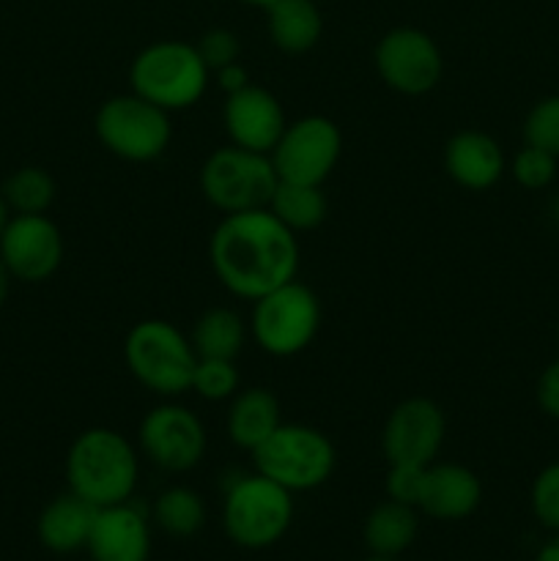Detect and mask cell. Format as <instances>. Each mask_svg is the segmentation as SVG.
I'll list each match as a JSON object with an SVG mask.
<instances>
[{
    "instance_id": "cell-19",
    "label": "cell",
    "mask_w": 559,
    "mask_h": 561,
    "mask_svg": "<svg viewBox=\"0 0 559 561\" xmlns=\"http://www.w3.org/2000/svg\"><path fill=\"white\" fill-rule=\"evenodd\" d=\"M280 425H283V405L272 389L252 387L230 398L225 427L230 442L244 453H255Z\"/></svg>"
},
{
    "instance_id": "cell-28",
    "label": "cell",
    "mask_w": 559,
    "mask_h": 561,
    "mask_svg": "<svg viewBox=\"0 0 559 561\" xmlns=\"http://www.w3.org/2000/svg\"><path fill=\"white\" fill-rule=\"evenodd\" d=\"M526 146H535L559 159V93L540 99L526 113L524 121Z\"/></svg>"
},
{
    "instance_id": "cell-16",
    "label": "cell",
    "mask_w": 559,
    "mask_h": 561,
    "mask_svg": "<svg viewBox=\"0 0 559 561\" xmlns=\"http://www.w3.org/2000/svg\"><path fill=\"white\" fill-rule=\"evenodd\" d=\"M91 561H148L151 557V529L148 515L137 504L121 502L102 507L88 537Z\"/></svg>"
},
{
    "instance_id": "cell-14",
    "label": "cell",
    "mask_w": 559,
    "mask_h": 561,
    "mask_svg": "<svg viewBox=\"0 0 559 561\" xmlns=\"http://www.w3.org/2000/svg\"><path fill=\"white\" fill-rule=\"evenodd\" d=\"M447 420L431 398H406L389 411L381 431V453L387 463L427 466L442 453Z\"/></svg>"
},
{
    "instance_id": "cell-29",
    "label": "cell",
    "mask_w": 559,
    "mask_h": 561,
    "mask_svg": "<svg viewBox=\"0 0 559 561\" xmlns=\"http://www.w3.org/2000/svg\"><path fill=\"white\" fill-rule=\"evenodd\" d=\"M510 175L518 186L524 190H546V186L554 184L557 179V157H551L548 151L535 146H524L510 162Z\"/></svg>"
},
{
    "instance_id": "cell-9",
    "label": "cell",
    "mask_w": 559,
    "mask_h": 561,
    "mask_svg": "<svg viewBox=\"0 0 559 561\" xmlns=\"http://www.w3.org/2000/svg\"><path fill=\"white\" fill-rule=\"evenodd\" d=\"M93 131L113 157L124 162H153L170 148L173 121L168 110L132 91L99 104L93 115Z\"/></svg>"
},
{
    "instance_id": "cell-6",
    "label": "cell",
    "mask_w": 559,
    "mask_h": 561,
    "mask_svg": "<svg viewBox=\"0 0 559 561\" xmlns=\"http://www.w3.org/2000/svg\"><path fill=\"white\" fill-rule=\"evenodd\" d=\"M258 474L269 477L290 493L321 488L332 477L338 453L329 436L318 427L283 422L261 447L252 453Z\"/></svg>"
},
{
    "instance_id": "cell-33",
    "label": "cell",
    "mask_w": 559,
    "mask_h": 561,
    "mask_svg": "<svg viewBox=\"0 0 559 561\" xmlns=\"http://www.w3.org/2000/svg\"><path fill=\"white\" fill-rule=\"evenodd\" d=\"M537 405L546 416L559 420V359H554L537 378Z\"/></svg>"
},
{
    "instance_id": "cell-8",
    "label": "cell",
    "mask_w": 559,
    "mask_h": 561,
    "mask_svg": "<svg viewBox=\"0 0 559 561\" xmlns=\"http://www.w3.org/2000/svg\"><path fill=\"white\" fill-rule=\"evenodd\" d=\"M277 184L280 175L269 153L247 151L233 142L208 153L201 168L203 197L223 217L266 208Z\"/></svg>"
},
{
    "instance_id": "cell-35",
    "label": "cell",
    "mask_w": 559,
    "mask_h": 561,
    "mask_svg": "<svg viewBox=\"0 0 559 561\" xmlns=\"http://www.w3.org/2000/svg\"><path fill=\"white\" fill-rule=\"evenodd\" d=\"M535 561H559V531L540 548V551H537Z\"/></svg>"
},
{
    "instance_id": "cell-27",
    "label": "cell",
    "mask_w": 559,
    "mask_h": 561,
    "mask_svg": "<svg viewBox=\"0 0 559 561\" xmlns=\"http://www.w3.org/2000/svg\"><path fill=\"white\" fill-rule=\"evenodd\" d=\"M239 389V367L236 359H197L192 376V392L208 403L230 400Z\"/></svg>"
},
{
    "instance_id": "cell-4",
    "label": "cell",
    "mask_w": 559,
    "mask_h": 561,
    "mask_svg": "<svg viewBox=\"0 0 559 561\" xmlns=\"http://www.w3.org/2000/svg\"><path fill=\"white\" fill-rule=\"evenodd\" d=\"M124 359L135 381L159 398H179L192 389L197 354L192 340L164 318H146L129 329Z\"/></svg>"
},
{
    "instance_id": "cell-38",
    "label": "cell",
    "mask_w": 559,
    "mask_h": 561,
    "mask_svg": "<svg viewBox=\"0 0 559 561\" xmlns=\"http://www.w3.org/2000/svg\"><path fill=\"white\" fill-rule=\"evenodd\" d=\"M239 3H244V5H252V9H263V11H266L269 5H272V3H277V0H239Z\"/></svg>"
},
{
    "instance_id": "cell-5",
    "label": "cell",
    "mask_w": 559,
    "mask_h": 561,
    "mask_svg": "<svg viewBox=\"0 0 559 561\" xmlns=\"http://www.w3.org/2000/svg\"><path fill=\"white\" fill-rule=\"evenodd\" d=\"M294 520V493L263 474H241L225 491L223 526L230 542L250 551L274 546Z\"/></svg>"
},
{
    "instance_id": "cell-22",
    "label": "cell",
    "mask_w": 559,
    "mask_h": 561,
    "mask_svg": "<svg viewBox=\"0 0 559 561\" xmlns=\"http://www.w3.org/2000/svg\"><path fill=\"white\" fill-rule=\"evenodd\" d=\"M417 531H420L417 507L387 499L370 510L362 537H365V546L370 548L373 557L398 559L400 553L414 546Z\"/></svg>"
},
{
    "instance_id": "cell-12",
    "label": "cell",
    "mask_w": 559,
    "mask_h": 561,
    "mask_svg": "<svg viewBox=\"0 0 559 561\" xmlns=\"http://www.w3.org/2000/svg\"><path fill=\"white\" fill-rule=\"evenodd\" d=\"M140 453L168 474L192 471L206 455V427L186 405L159 403L137 427Z\"/></svg>"
},
{
    "instance_id": "cell-25",
    "label": "cell",
    "mask_w": 559,
    "mask_h": 561,
    "mask_svg": "<svg viewBox=\"0 0 559 561\" xmlns=\"http://www.w3.org/2000/svg\"><path fill=\"white\" fill-rule=\"evenodd\" d=\"M153 520L170 537H195L206 526V504L192 488H168L153 502Z\"/></svg>"
},
{
    "instance_id": "cell-36",
    "label": "cell",
    "mask_w": 559,
    "mask_h": 561,
    "mask_svg": "<svg viewBox=\"0 0 559 561\" xmlns=\"http://www.w3.org/2000/svg\"><path fill=\"white\" fill-rule=\"evenodd\" d=\"M9 290H11V274L9 268L3 266V261H0V310H3L5 301H9Z\"/></svg>"
},
{
    "instance_id": "cell-30",
    "label": "cell",
    "mask_w": 559,
    "mask_h": 561,
    "mask_svg": "<svg viewBox=\"0 0 559 561\" xmlns=\"http://www.w3.org/2000/svg\"><path fill=\"white\" fill-rule=\"evenodd\" d=\"M529 504L537 524H540L543 529L557 535L559 531V460L557 463H548L546 469L535 477L529 491Z\"/></svg>"
},
{
    "instance_id": "cell-18",
    "label": "cell",
    "mask_w": 559,
    "mask_h": 561,
    "mask_svg": "<svg viewBox=\"0 0 559 561\" xmlns=\"http://www.w3.org/2000/svg\"><path fill=\"white\" fill-rule=\"evenodd\" d=\"M444 170L464 190L486 192L502 181L507 159L488 131L464 129L444 146Z\"/></svg>"
},
{
    "instance_id": "cell-13",
    "label": "cell",
    "mask_w": 559,
    "mask_h": 561,
    "mask_svg": "<svg viewBox=\"0 0 559 561\" xmlns=\"http://www.w3.org/2000/svg\"><path fill=\"white\" fill-rule=\"evenodd\" d=\"M0 261L11 279L47 283L64 263V233L47 214H11L0 233Z\"/></svg>"
},
{
    "instance_id": "cell-2",
    "label": "cell",
    "mask_w": 559,
    "mask_h": 561,
    "mask_svg": "<svg viewBox=\"0 0 559 561\" xmlns=\"http://www.w3.org/2000/svg\"><path fill=\"white\" fill-rule=\"evenodd\" d=\"M140 477V460L124 433L113 427H88L71 442L66 455L69 491L93 507L129 502Z\"/></svg>"
},
{
    "instance_id": "cell-11",
    "label": "cell",
    "mask_w": 559,
    "mask_h": 561,
    "mask_svg": "<svg viewBox=\"0 0 559 561\" xmlns=\"http://www.w3.org/2000/svg\"><path fill=\"white\" fill-rule=\"evenodd\" d=\"M376 71L387 88L403 96H425L438 85L444 71L436 38L422 27L400 25L384 33L376 44Z\"/></svg>"
},
{
    "instance_id": "cell-21",
    "label": "cell",
    "mask_w": 559,
    "mask_h": 561,
    "mask_svg": "<svg viewBox=\"0 0 559 561\" xmlns=\"http://www.w3.org/2000/svg\"><path fill=\"white\" fill-rule=\"evenodd\" d=\"M266 27L280 53L305 55L321 42L323 14L318 0H277L266 9Z\"/></svg>"
},
{
    "instance_id": "cell-1",
    "label": "cell",
    "mask_w": 559,
    "mask_h": 561,
    "mask_svg": "<svg viewBox=\"0 0 559 561\" xmlns=\"http://www.w3.org/2000/svg\"><path fill=\"white\" fill-rule=\"evenodd\" d=\"M208 261L228 294L255 301L299 274V236L269 208L225 214L208 239Z\"/></svg>"
},
{
    "instance_id": "cell-15",
    "label": "cell",
    "mask_w": 559,
    "mask_h": 561,
    "mask_svg": "<svg viewBox=\"0 0 559 561\" xmlns=\"http://www.w3.org/2000/svg\"><path fill=\"white\" fill-rule=\"evenodd\" d=\"M225 135L233 146L247 151L272 153L280 135L285 131V110L269 88L244 85L241 91L228 93L223 107Z\"/></svg>"
},
{
    "instance_id": "cell-26",
    "label": "cell",
    "mask_w": 559,
    "mask_h": 561,
    "mask_svg": "<svg viewBox=\"0 0 559 561\" xmlns=\"http://www.w3.org/2000/svg\"><path fill=\"white\" fill-rule=\"evenodd\" d=\"M0 195H3L11 214H47L55 203V195H58V186L47 170L27 164V168L14 170L3 181Z\"/></svg>"
},
{
    "instance_id": "cell-37",
    "label": "cell",
    "mask_w": 559,
    "mask_h": 561,
    "mask_svg": "<svg viewBox=\"0 0 559 561\" xmlns=\"http://www.w3.org/2000/svg\"><path fill=\"white\" fill-rule=\"evenodd\" d=\"M9 219H11V211H9V206H5L3 195H0V233H3V228L9 225Z\"/></svg>"
},
{
    "instance_id": "cell-23",
    "label": "cell",
    "mask_w": 559,
    "mask_h": 561,
    "mask_svg": "<svg viewBox=\"0 0 559 561\" xmlns=\"http://www.w3.org/2000/svg\"><path fill=\"white\" fill-rule=\"evenodd\" d=\"M250 327L228 307H212L192 327V348L197 359H236L244 351Z\"/></svg>"
},
{
    "instance_id": "cell-10",
    "label": "cell",
    "mask_w": 559,
    "mask_h": 561,
    "mask_svg": "<svg viewBox=\"0 0 559 561\" xmlns=\"http://www.w3.org/2000/svg\"><path fill=\"white\" fill-rule=\"evenodd\" d=\"M269 157L280 181L323 186L343 157V131L327 115H305L285 126Z\"/></svg>"
},
{
    "instance_id": "cell-31",
    "label": "cell",
    "mask_w": 559,
    "mask_h": 561,
    "mask_svg": "<svg viewBox=\"0 0 559 561\" xmlns=\"http://www.w3.org/2000/svg\"><path fill=\"white\" fill-rule=\"evenodd\" d=\"M195 47L197 53H201L203 64L212 69V75L217 69H223V66L236 64L241 55L239 36H236L233 31H228V27H212V31L203 33L201 42H197Z\"/></svg>"
},
{
    "instance_id": "cell-32",
    "label": "cell",
    "mask_w": 559,
    "mask_h": 561,
    "mask_svg": "<svg viewBox=\"0 0 559 561\" xmlns=\"http://www.w3.org/2000/svg\"><path fill=\"white\" fill-rule=\"evenodd\" d=\"M422 471L425 466H403V463H389L387 471V499L400 504H409V507H417V499H420L422 488Z\"/></svg>"
},
{
    "instance_id": "cell-24",
    "label": "cell",
    "mask_w": 559,
    "mask_h": 561,
    "mask_svg": "<svg viewBox=\"0 0 559 561\" xmlns=\"http://www.w3.org/2000/svg\"><path fill=\"white\" fill-rule=\"evenodd\" d=\"M266 208L285 228L294 230L296 236L307 233V230H316L318 225H323V219L329 214L323 186L296 184V181H280Z\"/></svg>"
},
{
    "instance_id": "cell-3",
    "label": "cell",
    "mask_w": 559,
    "mask_h": 561,
    "mask_svg": "<svg viewBox=\"0 0 559 561\" xmlns=\"http://www.w3.org/2000/svg\"><path fill=\"white\" fill-rule=\"evenodd\" d=\"M212 69L203 64L195 44L162 38L135 55L129 66L132 91L168 113L195 107L206 93Z\"/></svg>"
},
{
    "instance_id": "cell-7",
    "label": "cell",
    "mask_w": 559,
    "mask_h": 561,
    "mask_svg": "<svg viewBox=\"0 0 559 561\" xmlns=\"http://www.w3.org/2000/svg\"><path fill=\"white\" fill-rule=\"evenodd\" d=\"M247 327L258 348L277 359H290L316 340L321 329V301L301 279H290L255 299Z\"/></svg>"
},
{
    "instance_id": "cell-39",
    "label": "cell",
    "mask_w": 559,
    "mask_h": 561,
    "mask_svg": "<svg viewBox=\"0 0 559 561\" xmlns=\"http://www.w3.org/2000/svg\"><path fill=\"white\" fill-rule=\"evenodd\" d=\"M365 561H398V559H389V557H370V559H365Z\"/></svg>"
},
{
    "instance_id": "cell-34",
    "label": "cell",
    "mask_w": 559,
    "mask_h": 561,
    "mask_svg": "<svg viewBox=\"0 0 559 561\" xmlns=\"http://www.w3.org/2000/svg\"><path fill=\"white\" fill-rule=\"evenodd\" d=\"M214 77H217V85L223 88L225 96H228V93L241 91L244 85H250V75H247V69L239 64V60H236V64L223 66V69H217L214 71Z\"/></svg>"
},
{
    "instance_id": "cell-20",
    "label": "cell",
    "mask_w": 559,
    "mask_h": 561,
    "mask_svg": "<svg viewBox=\"0 0 559 561\" xmlns=\"http://www.w3.org/2000/svg\"><path fill=\"white\" fill-rule=\"evenodd\" d=\"M99 507L88 504L77 493H64L53 499L38 515V540L53 553H77L88 548L93 520H96Z\"/></svg>"
},
{
    "instance_id": "cell-17",
    "label": "cell",
    "mask_w": 559,
    "mask_h": 561,
    "mask_svg": "<svg viewBox=\"0 0 559 561\" xmlns=\"http://www.w3.org/2000/svg\"><path fill=\"white\" fill-rule=\"evenodd\" d=\"M482 482L464 463H427L417 510L436 520H464L480 507Z\"/></svg>"
}]
</instances>
